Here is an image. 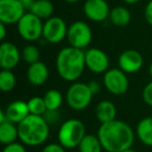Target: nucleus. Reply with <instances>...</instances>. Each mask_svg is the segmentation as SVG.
Here are the masks:
<instances>
[{"label": "nucleus", "instance_id": "393cba45", "mask_svg": "<svg viewBox=\"0 0 152 152\" xmlns=\"http://www.w3.org/2000/svg\"><path fill=\"white\" fill-rule=\"evenodd\" d=\"M28 108H29L30 115L36 116H44L47 112V106L43 97H32L27 101Z\"/></svg>", "mask_w": 152, "mask_h": 152}, {"label": "nucleus", "instance_id": "f3484780", "mask_svg": "<svg viewBox=\"0 0 152 152\" xmlns=\"http://www.w3.org/2000/svg\"><path fill=\"white\" fill-rule=\"evenodd\" d=\"M96 118L101 124L110 122L113 120H116L117 108L113 102L108 100H102L96 106Z\"/></svg>", "mask_w": 152, "mask_h": 152}, {"label": "nucleus", "instance_id": "f8f14e48", "mask_svg": "<svg viewBox=\"0 0 152 152\" xmlns=\"http://www.w3.org/2000/svg\"><path fill=\"white\" fill-rule=\"evenodd\" d=\"M86 17L93 22H103L110 17V9L105 0H87L83 4Z\"/></svg>", "mask_w": 152, "mask_h": 152}, {"label": "nucleus", "instance_id": "473e14b6", "mask_svg": "<svg viewBox=\"0 0 152 152\" xmlns=\"http://www.w3.org/2000/svg\"><path fill=\"white\" fill-rule=\"evenodd\" d=\"M19 1H21L22 4H23L26 9H29V7H31V4L36 1V0H19Z\"/></svg>", "mask_w": 152, "mask_h": 152}, {"label": "nucleus", "instance_id": "6e6552de", "mask_svg": "<svg viewBox=\"0 0 152 152\" xmlns=\"http://www.w3.org/2000/svg\"><path fill=\"white\" fill-rule=\"evenodd\" d=\"M103 85L110 94L115 96L124 95L129 87V80L126 73L119 68L108 69L104 73Z\"/></svg>", "mask_w": 152, "mask_h": 152}, {"label": "nucleus", "instance_id": "b1692460", "mask_svg": "<svg viewBox=\"0 0 152 152\" xmlns=\"http://www.w3.org/2000/svg\"><path fill=\"white\" fill-rule=\"evenodd\" d=\"M16 86V76L12 70H1L0 72V90L11 92Z\"/></svg>", "mask_w": 152, "mask_h": 152}, {"label": "nucleus", "instance_id": "e433bc0d", "mask_svg": "<svg viewBox=\"0 0 152 152\" xmlns=\"http://www.w3.org/2000/svg\"><path fill=\"white\" fill-rule=\"evenodd\" d=\"M149 73H150V75L152 76V64L150 65V68H149Z\"/></svg>", "mask_w": 152, "mask_h": 152}, {"label": "nucleus", "instance_id": "4c0bfd02", "mask_svg": "<svg viewBox=\"0 0 152 152\" xmlns=\"http://www.w3.org/2000/svg\"><path fill=\"white\" fill-rule=\"evenodd\" d=\"M151 117H152V114H151Z\"/></svg>", "mask_w": 152, "mask_h": 152}, {"label": "nucleus", "instance_id": "39448f33", "mask_svg": "<svg viewBox=\"0 0 152 152\" xmlns=\"http://www.w3.org/2000/svg\"><path fill=\"white\" fill-rule=\"evenodd\" d=\"M93 93L89 85L85 83H73L67 91V103L73 110L80 112L90 105Z\"/></svg>", "mask_w": 152, "mask_h": 152}, {"label": "nucleus", "instance_id": "2f4dec72", "mask_svg": "<svg viewBox=\"0 0 152 152\" xmlns=\"http://www.w3.org/2000/svg\"><path fill=\"white\" fill-rule=\"evenodd\" d=\"M5 37H7V24L0 22V40L3 42Z\"/></svg>", "mask_w": 152, "mask_h": 152}, {"label": "nucleus", "instance_id": "4468645a", "mask_svg": "<svg viewBox=\"0 0 152 152\" xmlns=\"http://www.w3.org/2000/svg\"><path fill=\"white\" fill-rule=\"evenodd\" d=\"M119 68L125 73H135L142 68L144 59L142 54L137 50L127 49L120 54L118 59Z\"/></svg>", "mask_w": 152, "mask_h": 152}, {"label": "nucleus", "instance_id": "4be33fe9", "mask_svg": "<svg viewBox=\"0 0 152 152\" xmlns=\"http://www.w3.org/2000/svg\"><path fill=\"white\" fill-rule=\"evenodd\" d=\"M77 148L79 152H102L103 150L99 137L94 134H86Z\"/></svg>", "mask_w": 152, "mask_h": 152}, {"label": "nucleus", "instance_id": "dca6fc26", "mask_svg": "<svg viewBox=\"0 0 152 152\" xmlns=\"http://www.w3.org/2000/svg\"><path fill=\"white\" fill-rule=\"evenodd\" d=\"M49 77L48 67L43 61H38L29 65L27 69V79L30 85L40 87L44 85Z\"/></svg>", "mask_w": 152, "mask_h": 152}, {"label": "nucleus", "instance_id": "6ab92c4d", "mask_svg": "<svg viewBox=\"0 0 152 152\" xmlns=\"http://www.w3.org/2000/svg\"><path fill=\"white\" fill-rule=\"evenodd\" d=\"M19 139L18 125L11 121H4L0 123V141L3 145L15 143Z\"/></svg>", "mask_w": 152, "mask_h": 152}, {"label": "nucleus", "instance_id": "bb28decb", "mask_svg": "<svg viewBox=\"0 0 152 152\" xmlns=\"http://www.w3.org/2000/svg\"><path fill=\"white\" fill-rule=\"evenodd\" d=\"M2 152H26V148L23 143L15 142V143L5 145L2 149Z\"/></svg>", "mask_w": 152, "mask_h": 152}, {"label": "nucleus", "instance_id": "a211bd4d", "mask_svg": "<svg viewBox=\"0 0 152 152\" xmlns=\"http://www.w3.org/2000/svg\"><path fill=\"white\" fill-rule=\"evenodd\" d=\"M135 134L148 147H152V117H145L137 125Z\"/></svg>", "mask_w": 152, "mask_h": 152}, {"label": "nucleus", "instance_id": "cd10ccee", "mask_svg": "<svg viewBox=\"0 0 152 152\" xmlns=\"http://www.w3.org/2000/svg\"><path fill=\"white\" fill-rule=\"evenodd\" d=\"M143 99L149 106L152 107V81L146 85V87L143 90Z\"/></svg>", "mask_w": 152, "mask_h": 152}, {"label": "nucleus", "instance_id": "ddd939ff", "mask_svg": "<svg viewBox=\"0 0 152 152\" xmlns=\"http://www.w3.org/2000/svg\"><path fill=\"white\" fill-rule=\"evenodd\" d=\"M22 58L21 52L14 43L2 42L0 45V67L2 70H13Z\"/></svg>", "mask_w": 152, "mask_h": 152}, {"label": "nucleus", "instance_id": "412c9836", "mask_svg": "<svg viewBox=\"0 0 152 152\" xmlns=\"http://www.w3.org/2000/svg\"><path fill=\"white\" fill-rule=\"evenodd\" d=\"M108 19L110 20L112 24H114L117 27H124L129 24L131 15L128 9H126L125 7H116L110 10Z\"/></svg>", "mask_w": 152, "mask_h": 152}, {"label": "nucleus", "instance_id": "2eb2a0df", "mask_svg": "<svg viewBox=\"0 0 152 152\" xmlns=\"http://www.w3.org/2000/svg\"><path fill=\"white\" fill-rule=\"evenodd\" d=\"M4 113L7 116V120L17 125L20 124L30 115L27 102L23 100H15L11 102L5 108Z\"/></svg>", "mask_w": 152, "mask_h": 152}, {"label": "nucleus", "instance_id": "20e7f679", "mask_svg": "<svg viewBox=\"0 0 152 152\" xmlns=\"http://www.w3.org/2000/svg\"><path fill=\"white\" fill-rule=\"evenodd\" d=\"M85 124L77 119H69L61 125L58 129L57 140L66 149L78 147L80 142L86 137Z\"/></svg>", "mask_w": 152, "mask_h": 152}, {"label": "nucleus", "instance_id": "9d476101", "mask_svg": "<svg viewBox=\"0 0 152 152\" xmlns=\"http://www.w3.org/2000/svg\"><path fill=\"white\" fill-rule=\"evenodd\" d=\"M26 7L19 0H0V22L16 24L25 15Z\"/></svg>", "mask_w": 152, "mask_h": 152}, {"label": "nucleus", "instance_id": "c756f323", "mask_svg": "<svg viewBox=\"0 0 152 152\" xmlns=\"http://www.w3.org/2000/svg\"><path fill=\"white\" fill-rule=\"evenodd\" d=\"M145 19L152 26V0H150L145 7Z\"/></svg>", "mask_w": 152, "mask_h": 152}, {"label": "nucleus", "instance_id": "c85d7f7f", "mask_svg": "<svg viewBox=\"0 0 152 152\" xmlns=\"http://www.w3.org/2000/svg\"><path fill=\"white\" fill-rule=\"evenodd\" d=\"M42 152H66V148L59 143H50L43 148Z\"/></svg>", "mask_w": 152, "mask_h": 152}, {"label": "nucleus", "instance_id": "f03ea898", "mask_svg": "<svg viewBox=\"0 0 152 152\" xmlns=\"http://www.w3.org/2000/svg\"><path fill=\"white\" fill-rule=\"evenodd\" d=\"M55 67L61 79L75 83L86 69L85 51L72 46L64 47L56 55Z\"/></svg>", "mask_w": 152, "mask_h": 152}, {"label": "nucleus", "instance_id": "a878e982", "mask_svg": "<svg viewBox=\"0 0 152 152\" xmlns=\"http://www.w3.org/2000/svg\"><path fill=\"white\" fill-rule=\"evenodd\" d=\"M21 56L25 63H27L28 65H32L40 61V50L34 45H26L21 51Z\"/></svg>", "mask_w": 152, "mask_h": 152}, {"label": "nucleus", "instance_id": "7c9ffc66", "mask_svg": "<svg viewBox=\"0 0 152 152\" xmlns=\"http://www.w3.org/2000/svg\"><path fill=\"white\" fill-rule=\"evenodd\" d=\"M89 87H90V89H91V91H92V93H93V95H95V94H97L98 92H99V90H100V83H98V81H96V80H92V81H90L89 83Z\"/></svg>", "mask_w": 152, "mask_h": 152}, {"label": "nucleus", "instance_id": "423d86ee", "mask_svg": "<svg viewBox=\"0 0 152 152\" xmlns=\"http://www.w3.org/2000/svg\"><path fill=\"white\" fill-rule=\"evenodd\" d=\"M17 27L20 37L28 42L38 41L43 37L44 23L42 19L37 17L30 12L25 13V15L17 23Z\"/></svg>", "mask_w": 152, "mask_h": 152}, {"label": "nucleus", "instance_id": "c9c22d12", "mask_svg": "<svg viewBox=\"0 0 152 152\" xmlns=\"http://www.w3.org/2000/svg\"><path fill=\"white\" fill-rule=\"evenodd\" d=\"M122 152H137V151L134 149H132V148H128V149L124 150V151H122Z\"/></svg>", "mask_w": 152, "mask_h": 152}, {"label": "nucleus", "instance_id": "f704fd0d", "mask_svg": "<svg viewBox=\"0 0 152 152\" xmlns=\"http://www.w3.org/2000/svg\"><path fill=\"white\" fill-rule=\"evenodd\" d=\"M65 1L68 3H76V2H78V1H80V0H65Z\"/></svg>", "mask_w": 152, "mask_h": 152}, {"label": "nucleus", "instance_id": "9b49d317", "mask_svg": "<svg viewBox=\"0 0 152 152\" xmlns=\"http://www.w3.org/2000/svg\"><path fill=\"white\" fill-rule=\"evenodd\" d=\"M86 68L96 74L105 73L108 70L110 59L103 50L99 48H89L85 51Z\"/></svg>", "mask_w": 152, "mask_h": 152}, {"label": "nucleus", "instance_id": "5701e85b", "mask_svg": "<svg viewBox=\"0 0 152 152\" xmlns=\"http://www.w3.org/2000/svg\"><path fill=\"white\" fill-rule=\"evenodd\" d=\"M44 101L46 103L47 110H57L61 107L63 103V95L58 90L51 89L45 93L44 95Z\"/></svg>", "mask_w": 152, "mask_h": 152}, {"label": "nucleus", "instance_id": "aec40b11", "mask_svg": "<svg viewBox=\"0 0 152 152\" xmlns=\"http://www.w3.org/2000/svg\"><path fill=\"white\" fill-rule=\"evenodd\" d=\"M28 10L42 20L49 19L54 13V7L50 0H36Z\"/></svg>", "mask_w": 152, "mask_h": 152}, {"label": "nucleus", "instance_id": "f257e3e1", "mask_svg": "<svg viewBox=\"0 0 152 152\" xmlns=\"http://www.w3.org/2000/svg\"><path fill=\"white\" fill-rule=\"evenodd\" d=\"M97 137L103 150L107 152H122L132 147L134 142V132L130 125L117 119L100 125Z\"/></svg>", "mask_w": 152, "mask_h": 152}, {"label": "nucleus", "instance_id": "1a4fd4ad", "mask_svg": "<svg viewBox=\"0 0 152 152\" xmlns=\"http://www.w3.org/2000/svg\"><path fill=\"white\" fill-rule=\"evenodd\" d=\"M68 27L65 20L61 17H51L44 22L43 38L50 44L61 43L67 38Z\"/></svg>", "mask_w": 152, "mask_h": 152}, {"label": "nucleus", "instance_id": "0eeeda50", "mask_svg": "<svg viewBox=\"0 0 152 152\" xmlns=\"http://www.w3.org/2000/svg\"><path fill=\"white\" fill-rule=\"evenodd\" d=\"M93 32L89 25L83 21H75L68 26L67 40L69 46L78 49H86L91 44Z\"/></svg>", "mask_w": 152, "mask_h": 152}, {"label": "nucleus", "instance_id": "7ed1b4c3", "mask_svg": "<svg viewBox=\"0 0 152 152\" xmlns=\"http://www.w3.org/2000/svg\"><path fill=\"white\" fill-rule=\"evenodd\" d=\"M19 140L25 146L38 147L47 141L50 126L43 116L29 115L25 120L18 124Z\"/></svg>", "mask_w": 152, "mask_h": 152}, {"label": "nucleus", "instance_id": "72a5a7b5", "mask_svg": "<svg viewBox=\"0 0 152 152\" xmlns=\"http://www.w3.org/2000/svg\"><path fill=\"white\" fill-rule=\"evenodd\" d=\"M122 1L126 4H135L137 2H139L140 0H122Z\"/></svg>", "mask_w": 152, "mask_h": 152}]
</instances>
